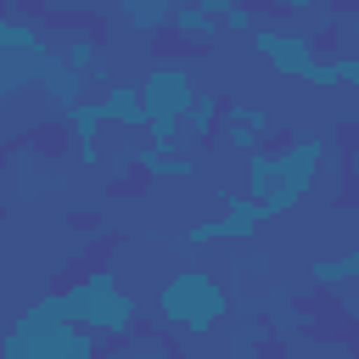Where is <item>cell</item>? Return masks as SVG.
Here are the masks:
<instances>
[{"instance_id": "1", "label": "cell", "mask_w": 359, "mask_h": 359, "mask_svg": "<svg viewBox=\"0 0 359 359\" xmlns=\"http://www.w3.org/2000/svg\"><path fill=\"white\" fill-rule=\"evenodd\" d=\"M331 146L309 129H269L258 151H247V196L258 202L264 219H286L292 208L309 202Z\"/></svg>"}, {"instance_id": "2", "label": "cell", "mask_w": 359, "mask_h": 359, "mask_svg": "<svg viewBox=\"0 0 359 359\" xmlns=\"http://www.w3.org/2000/svg\"><path fill=\"white\" fill-rule=\"evenodd\" d=\"M45 303H50L67 325H79V331H90V337H123V331L140 320V303L118 286V275H112V269L73 275V280L50 286V292H45Z\"/></svg>"}, {"instance_id": "3", "label": "cell", "mask_w": 359, "mask_h": 359, "mask_svg": "<svg viewBox=\"0 0 359 359\" xmlns=\"http://www.w3.org/2000/svg\"><path fill=\"white\" fill-rule=\"evenodd\" d=\"M224 309H230V292H224V280H219L213 269H202V264H185V269H174V275L157 286V320H163L168 331L208 337V331L224 320Z\"/></svg>"}, {"instance_id": "4", "label": "cell", "mask_w": 359, "mask_h": 359, "mask_svg": "<svg viewBox=\"0 0 359 359\" xmlns=\"http://www.w3.org/2000/svg\"><path fill=\"white\" fill-rule=\"evenodd\" d=\"M0 359H101V342L79 325H67L45 297L11 320L0 337Z\"/></svg>"}, {"instance_id": "5", "label": "cell", "mask_w": 359, "mask_h": 359, "mask_svg": "<svg viewBox=\"0 0 359 359\" xmlns=\"http://www.w3.org/2000/svg\"><path fill=\"white\" fill-rule=\"evenodd\" d=\"M140 112H146V123L151 118H163V123H185V107H191V95H196V79H191V67L185 62H151L146 73H140Z\"/></svg>"}, {"instance_id": "6", "label": "cell", "mask_w": 359, "mask_h": 359, "mask_svg": "<svg viewBox=\"0 0 359 359\" xmlns=\"http://www.w3.org/2000/svg\"><path fill=\"white\" fill-rule=\"evenodd\" d=\"M252 50L269 62V73L297 79V84H309V73H314V62H320V50H314V39H309V34L269 28V22H258V28H252Z\"/></svg>"}, {"instance_id": "7", "label": "cell", "mask_w": 359, "mask_h": 359, "mask_svg": "<svg viewBox=\"0 0 359 359\" xmlns=\"http://www.w3.org/2000/svg\"><path fill=\"white\" fill-rule=\"evenodd\" d=\"M269 107H258V101H241V95H224V112H219V129H213V146H224V151H258L264 140H269Z\"/></svg>"}, {"instance_id": "8", "label": "cell", "mask_w": 359, "mask_h": 359, "mask_svg": "<svg viewBox=\"0 0 359 359\" xmlns=\"http://www.w3.org/2000/svg\"><path fill=\"white\" fill-rule=\"evenodd\" d=\"M34 90H45V101H50L56 112H67L73 101H84V79L67 67L62 50H39V62H34Z\"/></svg>"}, {"instance_id": "9", "label": "cell", "mask_w": 359, "mask_h": 359, "mask_svg": "<svg viewBox=\"0 0 359 359\" xmlns=\"http://www.w3.org/2000/svg\"><path fill=\"white\" fill-rule=\"evenodd\" d=\"M101 118H107V129H129V135H140L146 129V112H140V90L129 84V79H112L101 95Z\"/></svg>"}, {"instance_id": "10", "label": "cell", "mask_w": 359, "mask_h": 359, "mask_svg": "<svg viewBox=\"0 0 359 359\" xmlns=\"http://www.w3.org/2000/svg\"><path fill=\"white\" fill-rule=\"evenodd\" d=\"M213 224H219V241H252L269 219L258 213V202H252V196H224V213H219Z\"/></svg>"}, {"instance_id": "11", "label": "cell", "mask_w": 359, "mask_h": 359, "mask_svg": "<svg viewBox=\"0 0 359 359\" xmlns=\"http://www.w3.org/2000/svg\"><path fill=\"white\" fill-rule=\"evenodd\" d=\"M353 280H359V247L337 258H314V292H353Z\"/></svg>"}, {"instance_id": "12", "label": "cell", "mask_w": 359, "mask_h": 359, "mask_svg": "<svg viewBox=\"0 0 359 359\" xmlns=\"http://www.w3.org/2000/svg\"><path fill=\"white\" fill-rule=\"evenodd\" d=\"M112 6H118V17H123L129 28H140V34H157V28L168 22V11H174L168 0H112Z\"/></svg>"}, {"instance_id": "13", "label": "cell", "mask_w": 359, "mask_h": 359, "mask_svg": "<svg viewBox=\"0 0 359 359\" xmlns=\"http://www.w3.org/2000/svg\"><path fill=\"white\" fill-rule=\"evenodd\" d=\"M67 230H73L79 241H84V236H101V230H107V213H101V208H73V213H67Z\"/></svg>"}, {"instance_id": "14", "label": "cell", "mask_w": 359, "mask_h": 359, "mask_svg": "<svg viewBox=\"0 0 359 359\" xmlns=\"http://www.w3.org/2000/svg\"><path fill=\"white\" fill-rule=\"evenodd\" d=\"M275 11H292V17H303V11H314V0H269Z\"/></svg>"}, {"instance_id": "15", "label": "cell", "mask_w": 359, "mask_h": 359, "mask_svg": "<svg viewBox=\"0 0 359 359\" xmlns=\"http://www.w3.org/2000/svg\"><path fill=\"white\" fill-rule=\"evenodd\" d=\"M73 6H79V11H101L107 0H73Z\"/></svg>"}, {"instance_id": "16", "label": "cell", "mask_w": 359, "mask_h": 359, "mask_svg": "<svg viewBox=\"0 0 359 359\" xmlns=\"http://www.w3.org/2000/svg\"><path fill=\"white\" fill-rule=\"evenodd\" d=\"M0 224H6V208H0Z\"/></svg>"}]
</instances>
